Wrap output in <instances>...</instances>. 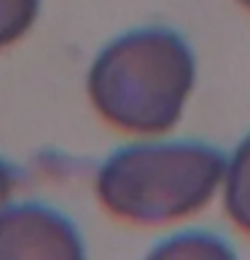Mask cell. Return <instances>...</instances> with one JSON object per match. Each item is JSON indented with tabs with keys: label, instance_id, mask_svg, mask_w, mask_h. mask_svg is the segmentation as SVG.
Wrapping results in <instances>:
<instances>
[{
	"label": "cell",
	"instance_id": "6da1fadb",
	"mask_svg": "<svg viewBox=\"0 0 250 260\" xmlns=\"http://www.w3.org/2000/svg\"><path fill=\"white\" fill-rule=\"evenodd\" d=\"M197 81V56L170 27H137L105 46L86 75L97 115L119 132L164 134L180 121Z\"/></svg>",
	"mask_w": 250,
	"mask_h": 260
},
{
	"label": "cell",
	"instance_id": "7a4b0ae2",
	"mask_svg": "<svg viewBox=\"0 0 250 260\" xmlns=\"http://www.w3.org/2000/svg\"><path fill=\"white\" fill-rule=\"evenodd\" d=\"M226 164L229 158L207 142H134L100 164L94 196L121 223L167 225L210 204Z\"/></svg>",
	"mask_w": 250,
	"mask_h": 260
},
{
	"label": "cell",
	"instance_id": "3957f363",
	"mask_svg": "<svg viewBox=\"0 0 250 260\" xmlns=\"http://www.w3.org/2000/svg\"><path fill=\"white\" fill-rule=\"evenodd\" d=\"M0 260H86V247L60 209L11 201L0 207Z\"/></svg>",
	"mask_w": 250,
	"mask_h": 260
},
{
	"label": "cell",
	"instance_id": "277c9868",
	"mask_svg": "<svg viewBox=\"0 0 250 260\" xmlns=\"http://www.w3.org/2000/svg\"><path fill=\"white\" fill-rule=\"evenodd\" d=\"M146 260H239L224 236L210 231H180L151 249Z\"/></svg>",
	"mask_w": 250,
	"mask_h": 260
},
{
	"label": "cell",
	"instance_id": "5b68a950",
	"mask_svg": "<svg viewBox=\"0 0 250 260\" xmlns=\"http://www.w3.org/2000/svg\"><path fill=\"white\" fill-rule=\"evenodd\" d=\"M224 209L229 220L250 236V134L229 156L224 177Z\"/></svg>",
	"mask_w": 250,
	"mask_h": 260
},
{
	"label": "cell",
	"instance_id": "8992f818",
	"mask_svg": "<svg viewBox=\"0 0 250 260\" xmlns=\"http://www.w3.org/2000/svg\"><path fill=\"white\" fill-rule=\"evenodd\" d=\"M41 0H0V51L19 43L33 30Z\"/></svg>",
	"mask_w": 250,
	"mask_h": 260
},
{
	"label": "cell",
	"instance_id": "52a82bcc",
	"mask_svg": "<svg viewBox=\"0 0 250 260\" xmlns=\"http://www.w3.org/2000/svg\"><path fill=\"white\" fill-rule=\"evenodd\" d=\"M19 182V172L14 164H8L6 158H0V201L6 196H11V190L16 188Z\"/></svg>",
	"mask_w": 250,
	"mask_h": 260
},
{
	"label": "cell",
	"instance_id": "ba28073f",
	"mask_svg": "<svg viewBox=\"0 0 250 260\" xmlns=\"http://www.w3.org/2000/svg\"><path fill=\"white\" fill-rule=\"evenodd\" d=\"M237 3H239V6H245L247 11H250V0H237Z\"/></svg>",
	"mask_w": 250,
	"mask_h": 260
}]
</instances>
